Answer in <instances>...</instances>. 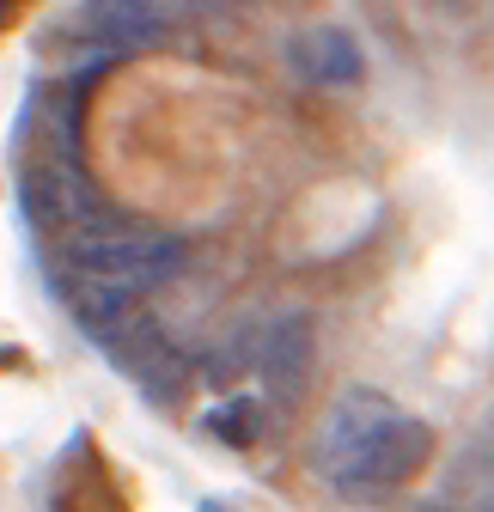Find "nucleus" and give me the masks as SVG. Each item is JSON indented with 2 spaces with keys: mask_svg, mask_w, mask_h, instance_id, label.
Instances as JSON below:
<instances>
[{
  "mask_svg": "<svg viewBox=\"0 0 494 512\" xmlns=\"http://www.w3.org/2000/svg\"><path fill=\"white\" fill-rule=\"evenodd\" d=\"M257 342H263V324H232L226 342H214L196 366L202 384H214V391H226V384H238L244 372H257Z\"/></svg>",
  "mask_w": 494,
  "mask_h": 512,
  "instance_id": "0eeeda50",
  "label": "nucleus"
},
{
  "mask_svg": "<svg viewBox=\"0 0 494 512\" xmlns=\"http://www.w3.org/2000/svg\"><path fill=\"white\" fill-rule=\"evenodd\" d=\"M86 25L104 43H122V49H141V43H159L165 37V13L159 7H141V0H129V7H92Z\"/></svg>",
  "mask_w": 494,
  "mask_h": 512,
  "instance_id": "6e6552de",
  "label": "nucleus"
},
{
  "mask_svg": "<svg viewBox=\"0 0 494 512\" xmlns=\"http://www.w3.org/2000/svg\"><path fill=\"white\" fill-rule=\"evenodd\" d=\"M196 512H226V506H220V500H202V506H196Z\"/></svg>",
  "mask_w": 494,
  "mask_h": 512,
  "instance_id": "9d476101",
  "label": "nucleus"
},
{
  "mask_svg": "<svg viewBox=\"0 0 494 512\" xmlns=\"http://www.w3.org/2000/svg\"><path fill=\"white\" fill-rule=\"evenodd\" d=\"M427 458H434V427L415 421V415H403V421H391L373 445H360L342 470H330V488H336L348 506H379V500H391L397 488H409V482L427 470Z\"/></svg>",
  "mask_w": 494,
  "mask_h": 512,
  "instance_id": "7ed1b4c3",
  "label": "nucleus"
},
{
  "mask_svg": "<svg viewBox=\"0 0 494 512\" xmlns=\"http://www.w3.org/2000/svg\"><path fill=\"white\" fill-rule=\"evenodd\" d=\"M25 214H31L37 232L68 238V244L122 232V214L98 196V183H92V177L80 171V159H68V153L43 159V165L25 177Z\"/></svg>",
  "mask_w": 494,
  "mask_h": 512,
  "instance_id": "f03ea898",
  "label": "nucleus"
},
{
  "mask_svg": "<svg viewBox=\"0 0 494 512\" xmlns=\"http://www.w3.org/2000/svg\"><path fill=\"white\" fill-rule=\"evenodd\" d=\"M287 68L299 86H360L366 55L342 25H305L287 37Z\"/></svg>",
  "mask_w": 494,
  "mask_h": 512,
  "instance_id": "423d86ee",
  "label": "nucleus"
},
{
  "mask_svg": "<svg viewBox=\"0 0 494 512\" xmlns=\"http://www.w3.org/2000/svg\"><path fill=\"white\" fill-rule=\"evenodd\" d=\"M312 360H318V330H312V311H287L275 324H263L257 342V378L269 391V409H299L305 403V384H312Z\"/></svg>",
  "mask_w": 494,
  "mask_h": 512,
  "instance_id": "20e7f679",
  "label": "nucleus"
},
{
  "mask_svg": "<svg viewBox=\"0 0 494 512\" xmlns=\"http://www.w3.org/2000/svg\"><path fill=\"white\" fill-rule=\"evenodd\" d=\"M7 19H13V13H7V7H0V25H7Z\"/></svg>",
  "mask_w": 494,
  "mask_h": 512,
  "instance_id": "9b49d317",
  "label": "nucleus"
},
{
  "mask_svg": "<svg viewBox=\"0 0 494 512\" xmlns=\"http://www.w3.org/2000/svg\"><path fill=\"white\" fill-rule=\"evenodd\" d=\"M391 421H403V409H397L385 391H373V384H348V391L324 409V427H318V470H324V476L342 470L360 445H373Z\"/></svg>",
  "mask_w": 494,
  "mask_h": 512,
  "instance_id": "39448f33",
  "label": "nucleus"
},
{
  "mask_svg": "<svg viewBox=\"0 0 494 512\" xmlns=\"http://www.w3.org/2000/svg\"><path fill=\"white\" fill-rule=\"evenodd\" d=\"M190 263L183 232H153V226H122L110 238H80L68 244V275L80 281H104V287H129L135 299L177 281Z\"/></svg>",
  "mask_w": 494,
  "mask_h": 512,
  "instance_id": "f257e3e1",
  "label": "nucleus"
},
{
  "mask_svg": "<svg viewBox=\"0 0 494 512\" xmlns=\"http://www.w3.org/2000/svg\"><path fill=\"white\" fill-rule=\"evenodd\" d=\"M263 427H269V415H263L257 397H226V403H214L202 415V433L214 445H232V452H251V445L263 439Z\"/></svg>",
  "mask_w": 494,
  "mask_h": 512,
  "instance_id": "1a4fd4ad",
  "label": "nucleus"
}]
</instances>
